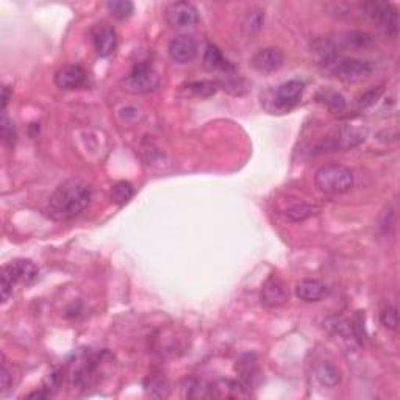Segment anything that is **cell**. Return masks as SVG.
<instances>
[{"mask_svg": "<svg viewBox=\"0 0 400 400\" xmlns=\"http://www.w3.org/2000/svg\"><path fill=\"white\" fill-rule=\"evenodd\" d=\"M91 198V186L86 181L80 179L66 180L50 195L46 213L55 221H71L85 212Z\"/></svg>", "mask_w": 400, "mask_h": 400, "instance_id": "cell-1", "label": "cell"}, {"mask_svg": "<svg viewBox=\"0 0 400 400\" xmlns=\"http://www.w3.org/2000/svg\"><path fill=\"white\" fill-rule=\"evenodd\" d=\"M315 183L324 194H344L354 186V172L341 165H327L316 172Z\"/></svg>", "mask_w": 400, "mask_h": 400, "instance_id": "cell-2", "label": "cell"}, {"mask_svg": "<svg viewBox=\"0 0 400 400\" xmlns=\"http://www.w3.org/2000/svg\"><path fill=\"white\" fill-rule=\"evenodd\" d=\"M39 270L30 260H15L2 269V301L6 302L13 294L16 283L32 284L38 279Z\"/></svg>", "mask_w": 400, "mask_h": 400, "instance_id": "cell-3", "label": "cell"}, {"mask_svg": "<svg viewBox=\"0 0 400 400\" xmlns=\"http://www.w3.org/2000/svg\"><path fill=\"white\" fill-rule=\"evenodd\" d=\"M327 69L333 72L340 80L347 81V83H355V81L369 77L371 74L374 72L375 66L372 61L338 57Z\"/></svg>", "mask_w": 400, "mask_h": 400, "instance_id": "cell-4", "label": "cell"}, {"mask_svg": "<svg viewBox=\"0 0 400 400\" xmlns=\"http://www.w3.org/2000/svg\"><path fill=\"white\" fill-rule=\"evenodd\" d=\"M363 10L386 35L397 36L399 13L394 5L389 2H380V0H372V2L363 4Z\"/></svg>", "mask_w": 400, "mask_h": 400, "instance_id": "cell-5", "label": "cell"}, {"mask_svg": "<svg viewBox=\"0 0 400 400\" xmlns=\"http://www.w3.org/2000/svg\"><path fill=\"white\" fill-rule=\"evenodd\" d=\"M160 86V77L152 66L139 63L124 78V90L132 94H149Z\"/></svg>", "mask_w": 400, "mask_h": 400, "instance_id": "cell-6", "label": "cell"}, {"mask_svg": "<svg viewBox=\"0 0 400 400\" xmlns=\"http://www.w3.org/2000/svg\"><path fill=\"white\" fill-rule=\"evenodd\" d=\"M165 18L172 29H189L199 22V11L189 2H172L166 6Z\"/></svg>", "mask_w": 400, "mask_h": 400, "instance_id": "cell-7", "label": "cell"}, {"mask_svg": "<svg viewBox=\"0 0 400 400\" xmlns=\"http://www.w3.org/2000/svg\"><path fill=\"white\" fill-rule=\"evenodd\" d=\"M305 91V85L301 80H289L277 88L274 92V105L279 111H289L299 104Z\"/></svg>", "mask_w": 400, "mask_h": 400, "instance_id": "cell-8", "label": "cell"}, {"mask_svg": "<svg viewBox=\"0 0 400 400\" xmlns=\"http://www.w3.org/2000/svg\"><path fill=\"white\" fill-rule=\"evenodd\" d=\"M198 50H199L198 41H195V38H193L191 35L175 36L167 47L169 57H171V60L175 61V63L180 64L191 63L195 55H198Z\"/></svg>", "mask_w": 400, "mask_h": 400, "instance_id": "cell-9", "label": "cell"}, {"mask_svg": "<svg viewBox=\"0 0 400 400\" xmlns=\"http://www.w3.org/2000/svg\"><path fill=\"white\" fill-rule=\"evenodd\" d=\"M252 67L261 74H273L282 69L284 64V55L277 47H264L252 57Z\"/></svg>", "mask_w": 400, "mask_h": 400, "instance_id": "cell-10", "label": "cell"}, {"mask_svg": "<svg viewBox=\"0 0 400 400\" xmlns=\"http://www.w3.org/2000/svg\"><path fill=\"white\" fill-rule=\"evenodd\" d=\"M88 81V74L80 66H64L55 74V85L61 90L74 91L83 88Z\"/></svg>", "mask_w": 400, "mask_h": 400, "instance_id": "cell-11", "label": "cell"}, {"mask_svg": "<svg viewBox=\"0 0 400 400\" xmlns=\"http://www.w3.org/2000/svg\"><path fill=\"white\" fill-rule=\"evenodd\" d=\"M289 293L284 283L279 279V277H270V279L263 284L261 289V303L268 308L280 307L284 302L288 301Z\"/></svg>", "mask_w": 400, "mask_h": 400, "instance_id": "cell-12", "label": "cell"}, {"mask_svg": "<svg viewBox=\"0 0 400 400\" xmlns=\"http://www.w3.org/2000/svg\"><path fill=\"white\" fill-rule=\"evenodd\" d=\"M92 41H94V47H96V52L99 57H104V58L110 57L118 47L116 30L108 24H100L96 27V30H94L92 33Z\"/></svg>", "mask_w": 400, "mask_h": 400, "instance_id": "cell-13", "label": "cell"}, {"mask_svg": "<svg viewBox=\"0 0 400 400\" xmlns=\"http://www.w3.org/2000/svg\"><path fill=\"white\" fill-rule=\"evenodd\" d=\"M209 397L216 399H244L249 397L247 386L242 382L230 380V378H219L209 385Z\"/></svg>", "mask_w": 400, "mask_h": 400, "instance_id": "cell-14", "label": "cell"}, {"mask_svg": "<svg viewBox=\"0 0 400 400\" xmlns=\"http://www.w3.org/2000/svg\"><path fill=\"white\" fill-rule=\"evenodd\" d=\"M235 369L238 372L241 382L246 386H254L260 378V364L258 358L254 354H244L235 364Z\"/></svg>", "mask_w": 400, "mask_h": 400, "instance_id": "cell-15", "label": "cell"}, {"mask_svg": "<svg viewBox=\"0 0 400 400\" xmlns=\"http://www.w3.org/2000/svg\"><path fill=\"white\" fill-rule=\"evenodd\" d=\"M329 294V289L319 280H302L296 284V296L303 302H319Z\"/></svg>", "mask_w": 400, "mask_h": 400, "instance_id": "cell-16", "label": "cell"}, {"mask_svg": "<svg viewBox=\"0 0 400 400\" xmlns=\"http://www.w3.org/2000/svg\"><path fill=\"white\" fill-rule=\"evenodd\" d=\"M203 67L212 72L213 71H221L223 74L235 72V67L223 58L221 49L214 44H208L205 47V52H203Z\"/></svg>", "mask_w": 400, "mask_h": 400, "instance_id": "cell-17", "label": "cell"}, {"mask_svg": "<svg viewBox=\"0 0 400 400\" xmlns=\"http://www.w3.org/2000/svg\"><path fill=\"white\" fill-rule=\"evenodd\" d=\"M374 44V36L368 32L361 30H352L344 33L341 38V46L344 49H354V50H364Z\"/></svg>", "mask_w": 400, "mask_h": 400, "instance_id": "cell-18", "label": "cell"}, {"mask_svg": "<svg viewBox=\"0 0 400 400\" xmlns=\"http://www.w3.org/2000/svg\"><path fill=\"white\" fill-rule=\"evenodd\" d=\"M218 86L222 88L223 91L233 94V96H242V94H246L249 91L247 81L241 78L240 76H236L235 72L223 74L222 80L218 81Z\"/></svg>", "mask_w": 400, "mask_h": 400, "instance_id": "cell-19", "label": "cell"}, {"mask_svg": "<svg viewBox=\"0 0 400 400\" xmlns=\"http://www.w3.org/2000/svg\"><path fill=\"white\" fill-rule=\"evenodd\" d=\"M316 378L321 382V385L333 388V386L340 385L341 374L333 364L329 361H322L316 366Z\"/></svg>", "mask_w": 400, "mask_h": 400, "instance_id": "cell-20", "label": "cell"}, {"mask_svg": "<svg viewBox=\"0 0 400 400\" xmlns=\"http://www.w3.org/2000/svg\"><path fill=\"white\" fill-rule=\"evenodd\" d=\"M110 195H111V200L116 203V205L122 207L132 200V198L135 195V188L132 183L122 180V181H118L116 185H113Z\"/></svg>", "mask_w": 400, "mask_h": 400, "instance_id": "cell-21", "label": "cell"}, {"mask_svg": "<svg viewBox=\"0 0 400 400\" xmlns=\"http://www.w3.org/2000/svg\"><path fill=\"white\" fill-rule=\"evenodd\" d=\"M317 212H319V209H317L316 207H311V205H308V203L301 202V203H293V205L288 207L287 216L291 221L301 222V221L311 218V216L317 214Z\"/></svg>", "mask_w": 400, "mask_h": 400, "instance_id": "cell-22", "label": "cell"}, {"mask_svg": "<svg viewBox=\"0 0 400 400\" xmlns=\"http://www.w3.org/2000/svg\"><path fill=\"white\" fill-rule=\"evenodd\" d=\"M106 8L113 18L124 20L133 15L135 5L132 2H128V0H113V2L106 4Z\"/></svg>", "mask_w": 400, "mask_h": 400, "instance_id": "cell-23", "label": "cell"}, {"mask_svg": "<svg viewBox=\"0 0 400 400\" xmlns=\"http://www.w3.org/2000/svg\"><path fill=\"white\" fill-rule=\"evenodd\" d=\"M317 100L322 102V104H325L329 108H331V110L341 111L345 108V99L336 91H330V90L321 91L319 94H317Z\"/></svg>", "mask_w": 400, "mask_h": 400, "instance_id": "cell-24", "label": "cell"}, {"mask_svg": "<svg viewBox=\"0 0 400 400\" xmlns=\"http://www.w3.org/2000/svg\"><path fill=\"white\" fill-rule=\"evenodd\" d=\"M189 91L193 94H195L198 97H209L216 94L218 91V81H209V80H202V81H195V83H191L188 86Z\"/></svg>", "mask_w": 400, "mask_h": 400, "instance_id": "cell-25", "label": "cell"}, {"mask_svg": "<svg viewBox=\"0 0 400 400\" xmlns=\"http://www.w3.org/2000/svg\"><path fill=\"white\" fill-rule=\"evenodd\" d=\"M380 321L385 329L388 330H397L399 329V313L394 305H388L382 310Z\"/></svg>", "mask_w": 400, "mask_h": 400, "instance_id": "cell-26", "label": "cell"}, {"mask_svg": "<svg viewBox=\"0 0 400 400\" xmlns=\"http://www.w3.org/2000/svg\"><path fill=\"white\" fill-rule=\"evenodd\" d=\"M0 128H2V138L4 142L8 146H13L16 141V132H15V127H13L11 120L6 116V111H2V122H0Z\"/></svg>", "mask_w": 400, "mask_h": 400, "instance_id": "cell-27", "label": "cell"}, {"mask_svg": "<svg viewBox=\"0 0 400 400\" xmlns=\"http://www.w3.org/2000/svg\"><path fill=\"white\" fill-rule=\"evenodd\" d=\"M382 94H383L382 86L374 88V90H369L368 92H364L363 96L360 97V100H358V104H360L361 108H369V106L377 104V100L382 97Z\"/></svg>", "mask_w": 400, "mask_h": 400, "instance_id": "cell-28", "label": "cell"}, {"mask_svg": "<svg viewBox=\"0 0 400 400\" xmlns=\"http://www.w3.org/2000/svg\"><path fill=\"white\" fill-rule=\"evenodd\" d=\"M10 382H11L10 371L8 368H6V364L4 361L2 366H0V389H2V392L10 388Z\"/></svg>", "mask_w": 400, "mask_h": 400, "instance_id": "cell-29", "label": "cell"}]
</instances>
